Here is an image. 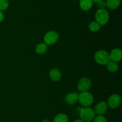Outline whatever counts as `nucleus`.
Returning a JSON list of instances; mask_svg holds the SVG:
<instances>
[{"mask_svg":"<svg viewBox=\"0 0 122 122\" xmlns=\"http://www.w3.org/2000/svg\"><path fill=\"white\" fill-rule=\"evenodd\" d=\"M95 20L100 26H104L108 23L110 19V14L106 9H98L95 14Z\"/></svg>","mask_w":122,"mask_h":122,"instance_id":"nucleus-1","label":"nucleus"},{"mask_svg":"<svg viewBox=\"0 0 122 122\" xmlns=\"http://www.w3.org/2000/svg\"><path fill=\"white\" fill-rule=\"evenodd\" d=\"M78 101L83 107H89L94 102V97L89 92H82L79 94Z\"/></svg>","mask_w":122,"mask_h":122,"instance_id":"nucleus-2","label":"nucleus"},{"mask_svg":"<svg viewBox=\"0 0 122 122\" xmlns=\"http://www.w3.org/2000/svg\"><path fill=\"white\" fill-rule=\"evenodd\" d=\"M79 116L84 122H91L93 121L95 117V112L90 107H83L80 109Z\"/></svg>","mask_w":122,"mask_h":122,"instance_id":"nucleus-3","label":"nucleus"},{"mask_svg":"<svg viewBox=\"0 0 122 122\" xmlns=\"http://www.w3.org/2000/svg\"><path fill=\"white\" fill-rule=\"evenodd\" d=\"M95 60L98 64L104 66L110 61L109 53L106 50H99L97 51L94 56Z\"/></svg>","mask_w":122,"mask_h":122,"instance_id":"nucleus-4","label":"nucleus"},{"mask_svg":"<svg viewBox=\"0 0 122 122\" xmlns=\"http://www.w3.org/2000/svg\"><path fill=\"white\" fill-rule=\"evenodd\" d=\"M59 35L56 31H49L44 36V43L47 45H52L58 40Z\"/></svg>","mask_w":122,"mask_h":122,"instance_id":"nucleus-5","label":"nucleus"},{"mask_svg":"<svg viewBox=\"0 0 122 122\" xmlns=\"http://www.w3.org/2000/svg\"><path fill=\"white\" fill-rule=\"evenodd\" d=\"M91 80L87 77H83L79 80L77 83V89L81 92L88 91L91 86Z\"/></svg>","mask_w":122,"mask_h":122,"instance_id":"nucleus-6","label":"nucleus"},{"mask_svg":"<svg viewBox=\"0 0 122 122\" xmlns=\"http://www.w3.org/2000/svg\"><path fill=\"white\" fill-rule=\"evenodd\" d=\"M122 98L119 95L116 94H113L109 97L108 100V103L107 105L110 107L111 108H116L119 107L121 104Z\"/></svg>","mask_w":122,"mask_h":122,"instance_id":"nucleus-7","label":"nucleus"},{"mask_svg":"<svg viewBox=\"0 0 122 122\" xmlns=\"http://www.w3.org/2000/svg\"><path fill=\"white\" fill-rule=\"evenodd\" d=\"M108 109V105L104 101H101L97 104L94 111L95 114L98 116H103L107 112Z\"/></svg>","mask_w":122,"mask_h":122,"instance_id":"nucleus-8","label":"nucleus"},{"mask_svg":"<svg viewBox=\"0 0 122 122\" xmlns=\"http://www.w3.org/2000/svg\"><path fill=\"white\" fill-rule=\"evenodd\" d=\"M110 58L111 61H113L114 62L120 61L122 58V51L120 48H114L110 52L109 54Z\"/></svg>","mask_w":122,"mask_h":122,"instance_id":"nucleus-9","label":"nucleus"},{"mask_svg":"<svg viewBox=\"0 0 122 122\" xmlns=\"http://www.w3.org/2000/svg\"><path fill=\"white\" fill-rule=\"evenodd\" d=\"M79 94L77 92H71L67 94L65 97L66 102L67 104L73 105L76 104L78 101Z\"/></svg>","mask_w":122,"mask_h":122,"instance_id":"nucleus-10","label":"nucleus"},{"mask_svg":"<svg viewBox=\"0 0 122 122\" xmlns=\"http://www.w3.org/2000/svg\"><path fill=\"white\" fill-rule=\"evenodd\" d=\"M49 76L51 81L53 82H58L61 79V73L60 71L57 68H53L51 69L49 73Z\"/></svg>","mask_w":122,"mask_h":122,"instance_id":"nucleus-11","label":"nucleus"},{"mask_svg":"<svg viewBox=\"0 0 122 122\" xmlns=\"http://www.w3.org/2000/svg\"><path fill=\"white\" fill-rule=\"evenodd\" d=\"M92 0H80V8L85 11H88L93 6Z\"/></svg>","mask_w":122,"mask_h":122,"instance_id":"nucleus-12","label":"nucleus"},{"mask_svg":"<svg viewBox=\"0 0 122 122\" xmlns=\"http://www.w3.org/2000/svg\"><path fill=\"white\" fill-rule=\"evenodd\" d=\"M121 0H107L106 5L110 10H116L120 6Z\"/></svg>","mask_w":122,"mask_h":122,"instance_id":"nucleus-13","label":"nucleus"},{"mask_svg":"<svg viewBox=\"0 0 122 122\" xmlns=\"http://www.w3.org/2000/svg\"><path fill=\"white\" fill-rule=\"evenodd\" d=\"M48 45L45 43H39L36 46L35 52L39 54H44L46 52Z\"/></svg>","mask_w":122,"mask_h":122,"instance_id":"nucleus-14","label":"nucleus"},{"mask_svg":"<svg viewBox=\"0 0 122 122\" xmlns=\"http://www.w3.org/2000/svg\"><path fill=\"white\" fill-rule=\"evenodd\" d=\"M107 69L108 71L111 73H115L119 69V65L116 62L113 61H110L107 64H106Z\"/></svg>","mask_w":122,"mask_h":122,"instance_id":"nucleus-15","label":"nucleus"},{"mask_svg":"<svg viewBox=\"0 0 122 122\" xmlns=\"http://www.w3.org/2000/svg\"><path fill=\"white\" fill-rule=\"evenodd\" d=\"M52 122H69V118L64 113H59L55 117Z\"/></svg>","mask_w":122,"mask_h":122,"instance_id":"nucleus-16","label":"nucleus"},{"mask_svg":"<svg viewBox=\"0 0 122 122\" xmlns=\"http://www.w3.org/2000/svg\"><path fill=\"white\" fill-rule=\"evenodd\" d=\"M88 28H89V30H90L91 32H95L100 30V29H101V26H100L97 21H92V22H91L89 24Z\"/></svg>","mask_w":122,"mask_h":122,"instance_id":"nucleus-17","label":"nucleus"},{"mask_svg":"<svg viewBox=\"0 0 122 122\" xmlns=\"http://www.w3.org/2000/svg\"><path fill=\"white\" fill-rule=\"evenodd\" d=\"M9 2L8 0H0V11H4L8 8Z\"/></svg>","mask_w":122,"mask_h":122,"instance_id":"nucleus-18","label":"nucleus"},{"mask_svg":"<svg viewBox=\"0 0 122 122\" xmlns=\"http://www.w3.org/2000/svg\"><path fill=\"white\" fill-rule=\"evenodd\" d=\"M93 122H107V121L104 116H97V117H95Z\"/></svg>","mask_w":122,"mask_h":122,"instance_id":"nucleus-19","label":"nucleus"},{"mask_svg":"<svg viewBox=\"0 0 122 122\" xmlns=\"http://www.w3.org/2000/svg\"><path fill=\"white\" fill-rule=\"evenodd\" d=\"M97 7L98 8V9H105L106 7H107V5H106V1L104 0H102L101 2H100L99 3H98L97 4Z\"/></svg>","mask_w":122,"mask_h":122,"instance_id":"nucleus-20","label":"nucleus"},{"mask_svg":"<svg viewBox=\"0 0 122 122\" xmlns=\"http://www.w3.org/2000/svg\"><path fill=\"white\" fill-rule=\"evenodd\" d=\"M4 19V15L2 11H0V23L2 22Z\"/></svg>","mask_w":122,"mask_h":122,"instance_id":"nucleus-21","label":"nucleus"},{"mask_svg":"<svg viewBox=\"0 0 122 122\" xmlns=\"http://www.w3.org/2000/svg\"><path fill=\"white\" fill-rule=\"evenodd\" d=\"M101 1H102V0H92V2H93V3L97 4L98 3H99L100 2H101Z\"/></svg>","mask_w":122,"mask_h":122,"instance_id":"nucleus-22","label":"nucleus"},{"mask_svg":"<svg viewBox=\"0 0 122 122\" xmlns=\"http://www.w3.org/2000/svg\"><path fill=\"white\" fill-rule=\"evenodd\" d=\"M73 122H83V120H81V119H76V120H75Z\"/></svg>","mask_w":122,"mask_h":122,"instance_id":"nucleus-23","label":"nucleus"},{"mask_svg":"<svg viewBox=\"0 0 122 122\" xmlns=\"http://www.w3.org/2000/svg\"><path fill=\"white\" fill-rule=\"evenodd\" d=\"M41 122H50V120H47V119H44V120H43Z\"/></svg>","mask_w":122,"mask_h":122,"instance_id":"nucleus-24","label":"nucleus"}]
</instances>
